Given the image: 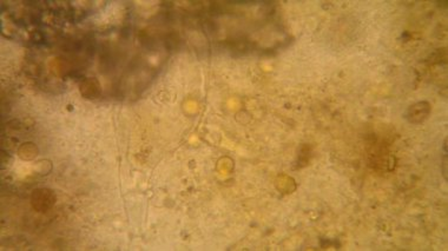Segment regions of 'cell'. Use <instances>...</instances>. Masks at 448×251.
Here are the masks:
<instances>
[{"instance_id": "obj_1", "label": "cell", "mask_w": 448, "mask_h": 251, "mask_svg": "<svg viewBox=\"0 0 448 251\" xmlns=\"http://www.w3.org/2000/svg\"><path fill=\"white\" fill-rule=\"evenodd\" d=\"M32 205L38 211H46L56 202V196L48 189H38L32 195Z\"/></svg>"}, {"instance_id": "obj_2", "label": "cell", "mask_w": 448, "mask_h": 251, "mask_svg": "<svg viewBox=\"0 0 448 251\" xmlns=\"http://www.w3.org/2000/svg\"><path fill=\"white\" fill-rule=\"evenodd\" d=\"M37 155V147L35 144L28 143L22 144V146L19 149V156L22 159H32Z\"/></svg>"}]
</instances>
